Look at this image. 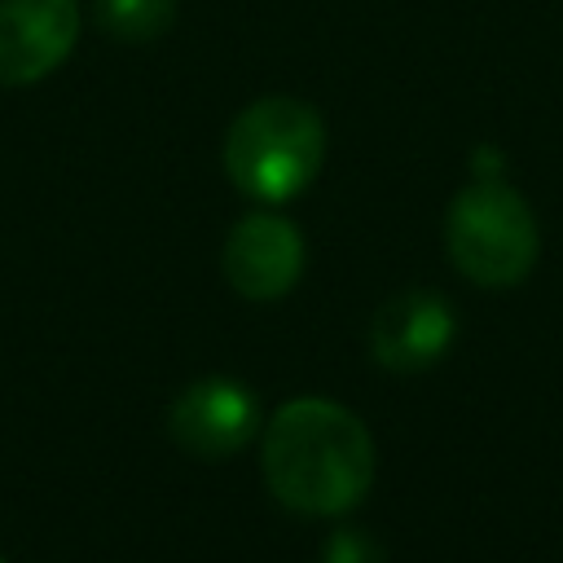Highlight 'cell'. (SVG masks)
<instances>
[{
	"label": "cell",
	"instance_id": "6da1fadb",
	"mask_svg": "<svg viewBox=\"0 0 563 563\" xmlns=\"http://www.w3.org/2000/svg\"><path fill=\"white\" fill-rule=\"evenodd\" d=\"M268 493L295 515H343L374 484V440L365 422L317 396L282 405L260 444Z\"/></svg>",
	"mask_w": 563,
	"mask_h": 563
},
{
	"label": "cell",
	"instance_id": "7a4b0ae2",
	"mask_svg": "<svg viewBox=\"0 0 563 563\" xmlns=\"http://www.w3.org/2000/svg\"><path fill=\"white\" fill-rule=\"evenodd\" d=\"M325 158V123L299 97L251 101L224 136V172L255 202H290Z\"/></svg>",
	"mask_w": 563,
	"mask_h": 563
},
{
	"label": "cell",
	"instance_id": "3957f363",
	"mask_svg": "<svg viewBox=\"0 0 563 563\" xmlns=\"http://www.w3.org/2000/svg\"><path fill=\"white\" fill-rule=\"evenodd\" d=\"M444 246L462 277L488 290L519 286L541 251L537 216L501 176H475L444 216Z\"/></svg>",
	"mask_w": 563,
	"mask_h": 563
},
{
	"label": "cell",
	"instance_id": "277c9868",
	"mask_svg": "<svg viewBox=\"0 0 563 563\" xmlns=\"http://www.w3.org/2000/svg\"><path fill=\"white\" fill-rule=\"evenodd\" d=\"M172 440L202 462L242 453L260 431V405L238 378H198L167 409Z\"/></svg>",
	"mask_w": 563,
	"mask_h": 563
},
{
	"label": "cell",
	"instance_id": "5b68a950",
	"mask_svg": "<svg viewBox=\"0 0 563 563\" xmlns=\"http://www.w3.org/2000/svg\"><path fill=\"white\" fill-rule=\"evenodd\" d=\"M220 268L242 299H282L303 273V238L277 211H246L224 238Z\"/></svg>",
	"mask_w": 563,
	"mask_h": 563
},
{
	"label": "cell",
	"instance_id": "8992f818",
	"mask_svg": "<svg viewBox=\"0 0 563 563\" xmlns=\"http://www.w3.org/2000/svg\"><path fill=\"white\" fill-rule=\"evenodd\" d=\"M79 40L75 0H0V84L22 88L53 75Z\"/></svg>",
	"mask_w": 563,
	"mask_h": 563
},
{
	"label": "cell",
	"instance_id": "52a82bcc",
	"mask_svg": "<svg viewBox=\"0 0 563 563\" xmlns=\"http://www.w3.org/2000/svg\"><path fill=\"white\" fill-rule=\"evenodd\" d=\"M457 334L449 299L435 290H400L369 321V352L383 369L418 374L435 365Z\"/></svg>",
	"mask_w": 563,
	"mask_h": 563
},
{
	"label": "cell",
	"instance_id": "ba28073f",
	"mask_svg": "<svg viewBox=\"0 0 563 563\" xmlns=\"http://www.w3.org/2000/svg\"><path fill=\"white\" fill-rule=\"evenodd\" d=\"M176 22V0H97V26L123 44L163 35Z\"/></svg>",
	"mask_w": 563,
	"mask_h": 563
},
{
	"label": "cell",
	"instance_id": "9c48e42d",
	"mask_svg": "<svg viewBox=\"0 0 563 563\" xmlns=\"http://www.w3.org/2000/svg\"><path fill=\"white\" fill-rule=\"evenodd\" d=\"M325 563H383V554H378V545H374L369 537H361V532H339V537L330 541V550H325Z\"/></svg>",
	"mask_w": 563,
	"mask_h": 563
},
{
	"label": "cell",
	"instance_id": "30bf717a",
	"mask_svg": "<svg viewBox=\"0 0 563 563\" xmlns=\"http://www.w3.org/2000/svg\"><path fill=\"white\" fill-rule=\"evenodd\" d=\"M0 563H4V559H0Z\"/></svg>",
	"mask_w": 563,
	"mask_h": 563
}]
</instances>
